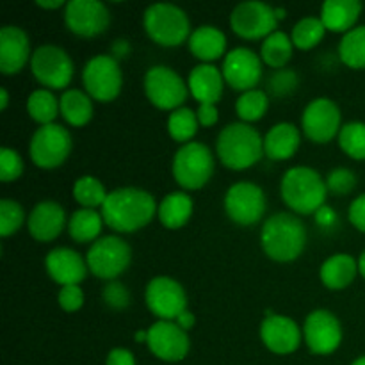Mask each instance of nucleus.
Masks as SVG:
<instances>
[{
	"mask_svg": "<svg viewBox=\"0 0 365 365\" xmlns=\"http://www.w3.org/2000/svg\"><path fill=\"white\" fill-rule=\"evenodd\" d=\"M157 202L148 191L120 187L109 192L102 205L103 223L120 234H132L145 228L157 214Z\"/></svg>",
	"mask_w": 365,
	"mask_h": 365,
	"instance_id": "f257e3e1",
	"label": "nucleus"
},
{
	"mask_svg": "<svg viewBox=\"0 0 365 365\" xmlns=\"http://www.w3.org/2000/svg\"><path fill=\"white\" fill-rule=\"evenodd\" d=\"M264 253L277 262H292L307 245L305 223L296 214L277 212L267 217L260 230Z\"/></svg>",
	"mask_w": 365,
	"mask_h": 365,
	"instance_id": "f03ea898",
	"label": "nucleus"
},
{
	"mask_svg": "<svg viewBox=\"0 0 365 365\" xmlns=\"http://www.w3.org/2000/svg\"><path fill=\"white\" fill-rule=\"evenodd\" d=\"M282 200L296 214H316L324 207L327 200V180L319 171L309 166H294L285 171L280 184Z\"/></svg>",
	"mask_w": 365,
	"mask_h": 365,
	"instance_id": "7ed1b4c3",
	"label": "nucleus"
},
{
	"mask_svg": "<svg viewBox=\"0 0 365 365\" xmlns=\"http://www.w3.org/2000/svg\"><path fill=\"white\" fill-rule=\"evenodd\" d=\"M216 152L221 163L230 170H248L262 157L264 139L252 125L245 121H235L220 132Z\"/></svg>",
	"mask_w": 365,
	"mask_h": 365,
	"instance_id": "20e7f679",
	"label": "nucleus"
},
{
	"mask_svg": "<svg viewBox=\"0 0 365 365\" xmlns=\"http://www.w3.org/2000/svg\"><path fill=\"white\" fill-rule=\"evenodd\" d=\"M145 31L157 45L178 46L191 36V24L182 7L168 2H157L146 7L143 14Z\"/></svg>",
	"mask_w": 365,
	"mask_h": 365,
	"instance_id": "39448f33",
	"label": "nucleus"
},
{
	"mask_svg": "<svg viewBox=\"0 0 365 365\" xmlns=\"http://www.w3.org/2000/svg\"><path fill=\"white\" fill-rule=\"evenodd\" d=\"M171 171L180 187L187 191L202 189L214 175L212 152L203 143H185L175 153Z\"/></svg>",
	"mask_w": 365,
	"mask_h": 365,
	"instance_id": "423d86ee",
	"label": "nucleus"
},
{
	"mask_svg": "<svg viewBox=\"0 0 365 365\" xmlns=\"http://www.w3.org/2000/svg\"><path fill=\"white\" fill-rule=\"evenodd\" d=\"M132 260V250L125 239L118 235H103L93 242L86 255L89 271L102 280H116L125 273Z\"/></svg>",
	"mask_w": 365,
	"mask_h": 365,
	"instance_id": "0eeeda50",
	"label": "nucleus"
},
{
	"mask_svg": "<svg viewBox=\"0 0 365 365\" xmlns=\"http://www.w3.org/2000/svg\"><path fill=\"white\" fill-rule=\"evenodd\" d=\"M82 82L86 93L98 102H113L118 98L123 86V73L114 56L100 53L93 56L82 70Z\"/></svg>",
	"mask_w": 365,
	"mask_h": 365,
	"instance_id": "6e6552de",
	"label": "nucleus"
},
{
	"mask_svg": "<svg viewBox=\"0 0 365 365\" xmlns=\"http://www.w3.org/2000/svg\"><path fill=\"white\" fill-rule=\"evenodd\" d=\"M73 148V139L68 128L59 123L41 125L32 134L29 153L32 163L43 170H53L61 166L70 157Z\"/></svg>",
	"mask_w": 365,
	"mask_h": 365,
	"instance_id": "1a4fd4ad",
	"label": "nucleus"
},
{
	"mask_svg": "<svg viewBox=\"0 0 365 365\" xmlns=\"http://www.w3.org/2000/svg\"><path fill=\"white\" fill-rule=\"evenodd\" d=\"M145 93L159 109L177 110L187 100L189 86L173 68L155 64L145 73Z\"/></svg>",
	"mask_w": 365,
	"mask_h": 365,
	"instance_id": "9d476101",
	"label": "nucleus"
},
{
	"mask_svg": "<svg viewBox=\"0 0 365 365\" xmlns=\"http://www.w3.org/2000/svg\"><path fill=\"white\" fill-rule=\"evenodd\" d=\"M32 75L39 84L50 89H64L73 78V61L57 45H41L31 57Z\"/></svg>",
	"mask_w": 365,
	"mask_h": 365,
	"instance_id": "9b49d317",
	"label": "nucleus"
},
{
	"mask_svg": "<svg viewBox=\"0 0 365 365\" xmlns=\"http://www.w3.org/2000/svg\"><path fill=\"white\" fill-rule=\"evenodd\" d=\"M225 212L242 227L259 223L266 212V195L253 182H237L225 195Z\"/></svg>",
	"mask_w": 365,
	"mask_h": 365,
	"instance_id": "f8f14e48",
	"label": "nucleus"
},
{
	"mask_svg": "<svg viewBox=\"0 0 365 365\" xmlns=\"http://www.w3.org/2000/svg\"><path fill=\"white\" fill-rule=\"evenodd\" d=\"M230 25L237 36L245 39L267 38L277 29L278 20L274 7L259 0H248L234 7Z\"/></svg>",
	"mask_w": 365,
	"mask_h": 365,
	"instance_id": "ddd939ff",
	"label": "nucleus"
},
{
	"mask_svg": "<svg viewBox=\"0 0 365 365\" xmlns=\"http://www.w3.org/2000/svg\"><path fill=\"white\" fill-rule=\"evenodd\" d=\"M146 307L159 321H175L187 310V294L177 280L170 277H155L145 291Z\"/></svg>",
	"mask_w": 365,
	"mask_h": 365,
	"instance_id": "4468645a",
	"label": "nucleus"
},
{
	"mask_svg": "<svg viewBox=\"0 0 365 365\" xmlns=\"http://www.w3.org/2000/svg\"><path fill=\"white\" fill-rule=\"evenodd\" d=\"M342 114L334 100L321 96L305 107L302 116V128L310 141L317 145L331 141L341 132Z\"/></svg>",
	"mask_w": 365,
	"mask_h": 365,
	"instance_id": "2eb2a0df",
	"label": "nucleus"
},
{
	"mask_svg": "<svg viewBox=\"0 0 365 365\" xmlns=\"http://www.w3.org/2000/svg\"><path fill=\"white\" fill-rule=\"evenodd\" d=\"M64 24L81 38H95L107 31L110 14L106 4L98 0H71L64 9Z\"/></svg>",
	"mask_w": 365,
	"mask_h": 365,
	"instance_id": "dca6fc26",
	"label": "nucleus"
},
{
	"mask_svg": "<svg viewBox=\"0 0 365 365\" xmlns=\"http://www.w3.org/2000/svg\"><path fill=\"white\" fill-rule=\"evenodd\" d=\"M303 337L314 355H330L342 342L341 321L330 310H314L303 324Z\"/></svg>",
	"mask_w": 365,
	"mask_h": 365,
	"instance_id": "f3484780",
	"label": "nucleus"
},
{
	"mask_svg": "<svg viewBox=\"0 0 365 365\" xmlns=\"http://www.w3.org/2000/svg\"><path fill=\"white\" fill-rule=\"evenodd\" d=\"M223 77L237 91H252L262 78V59L253 50L237 46L225 56Z\"/></svg>",
	"mask_w": 365,
	"mask_h": 365,
	"instance_id": "a211bd4d",
	"label": "nucleus"
},
{
	"mask_svg": "<svg viewBox=\"0 0 365 365\" xmlns=\"http://www.w3.org/2000/svg\"><path fill=\"white\" fill-rule=\"evenodd\" d=\"M148 348L164 362H180L187 356L191 341L175 321H157L148 328Z\"/></svg>",
	"mask_w": 365,
	"mask_h": 365,
	"instance_id": "6ab92c4d",
	"label": "nucleus"
},
{
	"mask_svg": "<svg viewBox=\"0 0 365 365\" xmlns=\"http://www.w3.org/2000/svg\"><path fill=\"white\" fill-rule=\"evenodd\" d=\"M303 331L298 323L287 316L271 314L260 324V339L269 351L277 355H291L302 344Z\"/></svg>",
	"mask_w": 365,
	"mask_h": 365,
	"instance_id": "aec40b11",
	"label": "nucleus"
},
{
	"mask_svg": "<svg viewBox=\"0 0 365 365\" xmlns=\"http://www.w3.org/2000/svg\"><path fill=\"white\" fill-rule=\"evenodd\" d=\"M45 266L50 278L63 287L64 285H78L89 271L84 257L66 246L50 250L45 259Z\"/></svg>",
	"mask_w": 365,
	"mask_h": 365,
	"instance_id": "412c9836",
	"label": "nucleus"
},
{
	"mask_svg": "<svg viewBox=\"0 0 365 365\" xmlns=\"http://www.w3.org/2000/svg\"><path fill=\"white\" fill-rule=\"evenodd\" d=\"M31 56V39L27 32L16 25L0 29V71L14 75L24 70Z\"/></svg>",
	"mask_w": 365,
	"mask_h": 365,
	"instance_id": "4be33fe9",
	"label": "nucleus"
},
{
	"mask_svg": "<svg viewBox=\"0 0 365 365\" xmlns=\"http://www.w3.org/2000/svg\"><path fill=\"white\" fill-rule=\"evenodd\" d=\"M66 225V212L52 200L39 202L29 214V234L39 242H50L57 239Z\"/></svg>",
	"mask_w": 365,
	"mask_h": 365,
	"instance_id": "5701e85b",
	"label": "nucleus"
},
{
	"mask_svg": "<svg viewBox=\"0 0 365 365\" xmlns=\"http://www.w3.org/2000/svg\"><path fill=\"white\" fill-rule=\"evenodd\" d=\"M187 86L191 95L198 100V103H214L216 106L223 96V71L217 70L214 64L202 63L191 70Z\"/></svg>",
	"mask_w": 365,
	"mask_h": 365,
	"instance_id": "b1692460",
	"label": "nucleus"
},
{
	"mask_svg": "<svg viewBox=\"0 0 365 365\" xmlns=\"http://www.w3.org/2000/svg\"><path fill=\"white\" fill-rule=\"evenodd\" d=\"M302 145V134L294 123H277L264 138V153L273 160H287L294 157Z\"/></svg>",
	"mask_w": 365,
	"mask_h": 365,
	"instance_id": "393cba45",
	"label": "nucleus"
},
{
	"mask_svg": "<svg viewBox=\"0 0 365 365\" xmlns=\"http://www.w3.org/2000/svg\"><path fill=\"white\" fill-rule=\"evenodd\" d=\"M187 41L192 56L209 64L223 57L227 50V36L214 25H200L191 32Z\"/></svg>",
	"mask_w": 365,
	"mask_h": 365,
	"instance_id": "a878e982",
	"label": "nucleus"
},
{
	"mask_svg": "<svg viewBox=\"0 0 365 365\" xmlns=\"http://www.w3.org/2000/svg\"><path fill=\"white\" fill-rule=\"evenodd\" d=\"M362 4L359 0H327L321 6V20L327 31L348 32L359 20Z\"/></svg>",
	"mask_w": 365,
	"mask_h": 365,
	"instance_id": "bb28decb",
	"label": "nucleus"
},
{
	"mask_svg": "<svg viewBox=\"0 0 365 365\" xmlns=\"http://www.w3.org/2000/svg\"><path fill=\"white\" fill-rule=\"evenodd\" d=\"M356 273H359V264H356L355 257L348 255V253H335L330 259L324 260L319 277L324 287L331 289V291H341V289L351 285Z\"/></svg>",
	"mask_w": 365,
	"mask_h": 365,
	"instance_id": "cd10ccee",
	"label": "nucleus"
},
{
	"mask_svg": "<svg viewBox=\"0 0 365 365\" xmlns=\"http://www.w3.org/2000/svg\"><path fill=\"white\" fill-rule=\"evenodd\" d=\"M192 214V200L187 192L175 191L164 196L157 209L159 221L170 230H178L184 227Z\"/></svg>",
	"mask_w": 365,
	"mask_h": 365,
	"instance_id": "c85d7f7f",
	"label": "nucleus"
},
{
	"mask_svg": "<svg viewBox=\"0 0 365 365\" xmlns=\"http://www.w3.org/2000/svg\"><path fill=\"white\" fill-rule=\"evenodd\" d=\"M61 116L71 127H84L93 118L91 96L82 89H66L59 98Z\"/></svg>",
	"mask_w": 365,
	"mask_h": 365,
	"instance_id": "c756f323",
	"label": "nucleus"
},
{
	"mask_svg": "<svg viewBox=\"0 0 365 365\" xmlns=\"http://www.w3.org/2000/svg\"><path fill=\"white\" fill-rule=\"evenodd\" d=\"M102 227V214L96 212L95 209H78L68 221V234L78 245H86V242L98 241Z\"/></svg>",
	"mask_w": 365,
	"mask_h": 365,
	"instance_id": "7c9ffc66",
	"label": "nucleus"
},
{
	"mask_svg": "<svg viewBox=\"0 0 365 365\" xmlns=\"http://www.w3.org/2000/svg\"><path fill=\"white\" fill-rule=\"evenodd\" d=\"M292 39L284 31H274L273 34L264 39L260 46V57L271 68L282 70L292 57Z\"/></svg>",
	"mask_w": 365,
	"mask_h": 365,
	"instance_id": "2f4dec72",
	"label": "nucleus"
},
{
	"mask_svg": "<svg viewBox=\"0 0 365 365\" xmlns=\"http://www.w3.org/2000/svg\"><path fill=\"white\" fill-rule=\"evenodd\" d=\"M27 110L29 116L34 121L41 125H50L57 118V113H61L59 100L50 89H36L29 95Z\"/></svg>",
	"mask_w": 365,
	"mask_h": 365,
	"instance_id": "473e14b6",
	"label": "nucleus"
},
{
	"mask_svg": "<svg viewBox=\"0 0 365 365\" xmlns=\"http://www.w3.org/2000/svg\"><path fill=\"white\" fill-rule=\"evenodd\" d=\"M339 57L349 68H365V25L353 27L342 36Z\"/></svg>",
	"mask_w": 365,
	"mask_h": 365,
	"instance_id": "72a5a7b5",
	"label": "nucleus"
},
{
	"mask_svg": "<svg viewBox=\"0 0 365 365\" xmlns=\"http://www.w3.org/2000/svg\"><path fill=\"white\" fill-rule=\"evenodd\" d=\"M267 109H269V95L262 89H252V91L242 93L235 102V113L245 123L262 120Z\"/></svg>",
	"mask_w": 365,
	"mask_h": 365,
	"instance_id": "f704fd0d",
	"label": "nucleus"
},
{
	"mask_svg": "<svg viewBox=\"0 0 365 365\" xmlns=\"http://www.w3.org/2000/svg\"><path fill=\"white\" fill-rule=\"evenodd\" d=\"M198 116L189 107H180V109L173 110L168 118V134L178 143H189L195 134L198 132Z\"/></svg>",
	"mask_w": 365,
	"mask_h": 365,
	"instance_id": "c9c22d12",
	"label": "nucleus"
},
{
	"mask_svg": "<svg viewBox=\"0 0 365 365\" xmlns=\"http://www.w3.org/2000/svg\"><path fill=\"white\" fill-rule=\"evenodd\" d=\"M324 32H327V27H324L321 18L307 16L294 25L291 39L299 50H310L319 45L321 39L324 38Z\"/></svg>",
	"mask_w": 365,
	"mask_h": 365,
	"instance_id": "e433bc0d",
	"label": "nucleus"
},
{
	"mask_svg": "<svg viewBox=\"0 0 365 365\" xmlns=\"http://www.w3.org/2000/svg\"><path fill=\"white\" fill-rule=\"evenodd\" d=\"M109 192L106 185L95 177H81L73 184V198L82 205V209H96L106 203Z\"/></svg>",
	"mask_w": 365,
	"mask_h": 365,
	"instance_id": "4c0bfd02",
	"label": "nucleus"
},
{
	"mask_svg": "<svg viewBox=\"0 0 365 365\" xmlns=\"http://www.w3.org/2000/svg\"><path fill=\"white\" fill-rule=\"evenodd\" d=\"M339 146L346 155L351 159H365V123L362 121H351V123L342 125L339 132Z\"/></svg>",
	"mask_w": 365,
	"mask_h": 365,
	"instance_id": "58836bf2",
	"label": "nucleus"
},
{
	"mask_svg": "<svg viewBox=\"0 0 365 365\" xmlns=\"http://www.w3.org/2000/svg\"><path fill=\"white\" fill-rule=\"evenodd\" d=\"M24 221L25 212L20 203L9 198H4L0 202V235L2 237H9L14 232L20 230Z\"/></svg>",
	"mask_w": 365,
	"mask_h": 365,
	"instance_id": "ea45409f",
	"label": "nucleus"
},
{
	"mask_svg": "<svg viewBox=\"0 0 365 365\" xmlns=\"http://www.w3.org/2000/svg\"><path fill=\"white\" fill-rule=\"evenodd\" d=\"M299 77L296 75L294 70L291 68H282V70L273 71L267 78V93L280 98V96H287L298 88Z\"/></svg>",
	"mask_w": 365,
	"mask_h": 365,
	"instance_id": "a19ab883",
	"label": "nucleus"
},
{
	"mask_svg": "<svg viewBox=\"0 0 365 365\" xmlns=\"http://www.w3.org/2000/svg\"><path fill=\"white\" fill-rule=\"evenodd\" d=\"M356 185V175L349 168H335L327 177V189L331 195H349Z\"/></svg>",
	"mask_w": 365,
	"mask_h": 365,
	"instance_id": "79ce46f5",
	"label": "nucleus"
},
{
	"mask_svg": "<svg viewBox=\"0 0 365 365\" xmlns=\"http://www.w3.org/2000/svg\"><path fill=\"white\" fill-rule=\"evenodd\" d=\"M21 173H24V160H21L20 153L16 150L4 146L0 150V180L13 182Z\"/></svg>",
	"mask_w": 365,
	"mask_h": 365,
	"instance_id": "37998d69",
	"label": "nucleus"
},
{
	"mask_svg": "<svg viewBox=\"0 0 365 365\" xmlns=\"http://www.w3.org/2000/svg\"><path fill=\"white\" fill-rule=\"evenodd\" d=\"M102 299L109 309L123 310L130 305V292L121 282L113 280L102 289Z\"/></svg>",
	"mask_w": 365,
	"mask_h": 365,
	"instance_id": "c03bdc74",
	"label": "nucleus"
},
{
	"mask_svg": "<svg viewBox=\"0 0 365 365\" xmlns=\"http://www.w3.org/2000/svg\"><path fill=\"white\" fill-rule=\"evenodd\" d=\"M57 302L66 312H77L84 305V292L78 285H64L57 294Z\"/></svg>",
	"mask_w": 365,
	"mask_h": 365,
	"instance_id": "a18cd8bd",
	"label": "nucleus"
},
{
	"mask_svg": "<svg viewBox=\"0 0 365 365\" xmlns=\"http://www.w3.org/2000/svg\"><path fill=\"white\" fill-rule=\"evenodd\" d=\"M348 216L353 227L359 228L360 232H365V192L356 200H353V203L349 205Z\"/></svg>",
	"mask_w": 365,
	"mask_h": 365,
	"instance_id": "49530a36",
	"label": "nucleus"
},
{
	"mask_svg": "<svg viewBox=\"0 0 365 365\" xmlns=\"http://www.w3.org/2000/svg\"><path fill=\"white\" fill-rule=\"evenodd\" d=\"M196 116H198V121L202 127H212V125L217 123L220 113H217V107L214 103H200L198 110H196Z\"/></svg>",
	"mask_w": 365,
	"mask_h": 365,
	"instance_id": "de8ad7c7",
	"label": "nucleus"
},
{
	"mask_svg": "<svg viewBox=\"0 0 365 365\" xmlns=\"http://www.w3.org/2000/svg\"><path fill=\"white\" fill-rule=\"evenodd\" d=\"M106 365H135V359L132 355V351H128V349L114 348L107 355Z\"/></svg>",
	"mask_w": 365,
	"mask_h": 365,
	"instance_id": "09e8293b",
	"label": "nucleus"
},
{
	"mask_svg": "<svg viewBox=\"0 0 365 365\" xmlns=\"http://www.w3.org/2000/svg\"><path fill=\"white\" fill-rule=\"evenodd\" d=\"M316 217L321 225H327V227H330V225L337 220L335 210L330 209V207H321V209L316 212Z\"/></svg>",
	"mask_w": 365,
	"mask_h": 365,
	"instance_id": "8fccbe9b",
	"label": "nucleus"
},
{
	"mask_svg": "<svg viewBox=\"0 0 365 365\" xmlns=\"http://www.w3.org/2000/svg\"><path fill=\"white\" fill-rule=\"evenodd\" d=\"M175 323L178 324V327L182 328V330H191L192 327H195V323H196V317H195V314L192 312H189V310H185V312H182L180 316L177 317V319H175Z\"/></svg>",
	"mask_w": 365,
	"mask_h": 365,
	"instance_id": "3c124183",
	"label": "nucleus"
},
{
	"mask_svg": "<svg viewBox=\"0 0 365 365\" xmlns=\"http://www.w3.org/2000/svg\"><path fill=\"white\" fill-rule=\"evenodd\" d=\"M39 7H43V9H57V7L64 6L63 0H38Z\"/></svg>",
	"mask_w": 365,
	"mask_h": 365,
	"instance_id": "603ef678",
	"label": "nucleus"
},
{
	"mask_svg": "<svg viewBox=\"0 0 365 365\" xmlns=\"http://www.w3.org/2000/svg\"><path fill=\"white\" fill-rule=\"evenodd\" d=\"M7 103H9V93L6 88L0 89V109H6Z\"/></svg>",
	"mask_w": 365,
	"mask_h": 365,
	"instance_id": "864d4df0",
	"label": "nucleus"
},
{
	"mask_svg": "<svg viewBox=\"0 0 365 365\" xmlns=\"http://www.w3.org/2000/svg\"><path fill=\"white\" fill-rule=\"evenodd\" d=\"M135 342H148V330H139L138 334H135Z\"/></svg>",
	"mask_w": 365,
	"mask_h": 365,
	"instance_id": "5fc2aeb1",
	"label": "nucleus"
},
{
	"mask_svg": "<svg viewBox=\"0 0 365 365\" xmlns=\"http://www.w3.org/2000/svg\"><path fill=\"white\" fill-rule=\"evenodd\" d=\"M359 273L365 278V252L360 255V259H359Z\"/></svg>",
	"mask_w": 365,
	"mask_h": 365,
	"instance_id": "6e6d98bb",
	"label": "nucleus"
},
{
	"mask_svg": "<svg viewBox=\"0 0 365 365\" xmlns=\"http://www.w3.org/2000/svg\"><path fill=\"white\" fill-rule=\"evenodd\" d=\"M274 14H277V20H282V18H285L287 11L282 9V7H274Z\"/></svg>",
	"mask_w": 365,
	"mask_h": 365,
	"instance_id": "4d7b16f0",
	"label": "nucleus"
},
{
	"mask_svg": "<svg viewBox=\"0 0 365 365\" xmlns=\"http://www.w3.org/2000/svg\"><path fill=\"white\" fill-rule=\"evenodd\" d=\"M351 365H365V356H360V359H356Z\"/></svg>",
	"mask_w": 365,
	"mask_h": 365,
	"instance_id": "13d9d810",
	"label": "nucleus"
}]
</instances>
